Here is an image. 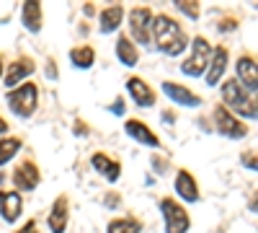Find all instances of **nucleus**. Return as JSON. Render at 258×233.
Instances as JSON below:
<instances>
[{
    "instance_id": "39448f33",
    "label": "nucleus",
    "mask_w": 258,
    "mask_h": 233,
    "mask_svg": "<svg viewBox=\"0 0 258 233\" xmlns=\"http://www.w3.org/2000/svg\"><path fill=\"white\" fill-rule=\"evenodd\" d=\"M160 213H163V220H165V233H188L191 218L178 200H173V197L160 200Z\"/></svg>"
},
{
    "instance_id": "c756f323",
    "label": "nucleus",
    "mask_w": 258,
    "mask_h": 233,
    "mask_svg": "<svg viewBox=\"0 0 258 233\" xmlns=\"http://www.w3.org/2000/svg\"><path fill=\"white\" fill-rule=\"evenodd\" d=\"M124 109H126V107H124V99H116L114 107H111V112H114V114H124Z\"/></svg>"
},
{
    "instance_id": "4be33fe9",
    "label": "nucleus",
    "mask_w": 258,
    "mask_h": 233,
    "mask_svg": "<svg viewBox=\"0 0 258 233\" xmlns=\"http://www.w3.org/2000/svg\"><path fill=\"white\" fill-rule=\"evenodd\" d=\"M70 62H73L78 70H88V68H93V62H96V52H93V47H88V44L73 47V50H70Z\"/></svg>"
},
{
    "instance_id": "a878e982",
    "label": "nucleus",
    "mask_w": 258,
    "mask_h": 233,
    "mask_svg": "<svg viewBox=\"0 0 258 233\" xmlns=\"http://www.w3.org/2000/svg\"><path fill=\"white\" fill-rule=\"evenodd\" d=\"M119 202H121L119 192H109V195L103 197V205H106V207H111V210H116V207H119Z\"/></svg>"
},
{
    "instance_id": "cd10ccee",
    "label": "nucleus",
    "mask_w": 258,
    "mask_h": 233,
    "mask_svg": "<svg viewBox=\"0 0 258 233\" xmlns=\"http://www.w3.org/2000/svg\"><path fill=\"white\" fill-rule=\"evenodd\" d=\"M16 233H39V230H36V220H26V223H24V228L16 230Z\"/></svg>"
},
{
    "instance_id": "72a5a7b5",
    "label": "nucleus",
    "mask_w": 258,
    "mask_h": 233,
    "mask_svg": "<svg viewBox=\"0 0 258 233\" xmlns=\"http://www.w3.org/2000/svg\"><path fill=\"white\" fill-rule=\"evenodd\" d=\"M3 68H6V65H3V55H0V75H3Z\"/></svg>"
},
{
    "instance_id": "7c9ffc66",
    "label": "nucleus",
    "mask_w": 258,
    "mask_h": 233,
    "mask_svg": "<svg viewBox=\"0 0 258 233\" xmlns=\"http://www.w3.org/2000/svg\"><path fill=\"white\" fill-rule=\"evenodd\" d=\"M225 29H235V18H230V21H222V24H220V31H225Z\"/></svg>"
},
{
    "instance_id": "f8f14e48",
    "label": "nucleus",
    "mask_w": 258,
    "mask_h": 233,
    "mask_svg": "<svg viewBox=\"0 0 258 233\" xmlns=\"http://www.w3.org/2000/svg\"><path fill=\"white\" fill-rule=\"evenodd\" d=\"M126 91H129V96L135 99V104L137 107H142V109H150V107H155V91L150 88V83L145 80V78H137V75H132L126 80Z\"/></svg>"
},
{
    "instance_id": "1a4fd4ad",
    "label": "nucleus",
    "mask_w": 258,
    "mask_h": 233,
    "mask_svg": "<svg viewBox=\"0 0 258 233\" xmlns=\"http://www.w3.org/2000/svg\"><path fill=\"white\" fill-rule=\"evenodd\" d=\"M235 70H238V78H235V80H238L248 94H253V96H255V91H258L255 57H253V55H240V57H238V62H235Z\"/></svg>"
},
{
    "instance_id": "2f4dec72",
    "label": "nucleus",
    "mask_w": 258,
    "mask_h": 233,
    "mask_svg": "<svg viewBox=\"0 0 258 233\" xmlns=\"http://www.w3.org/2000/svg\"><path fill=\"white\" fill-rule=\"evenodd\" d=\"M47 65H49V68H47V75H49V78H54V75H57V70H54V62L49 60V62H47Z\"/></svg>"
},
{
    "instance_id": "5701e85b",
    "label": "nucleus",
    "mask_w": 258,
    "mask_h": 233,
    "mask_svg": "<svg viewBox=\"0 0 258 233\" xmlns=\"http://www.w3.org/2000/svg\"><path fill=\"white\" fill-rule=\"evenodd\" d=\"M142 223L135 215H124V218H114L106 225V233H140Z\"/></svg>"
},
{
    "instance_id": "20e7f679",
    "label": "nucleus",
    "mask_w": 258,
    "mask_h": 233,
    "mask_svg": "<svg viewBox=\"0 0 258 233\" xmlns=\"http://www.w3.org/2000/svg\"><path fill=\"white\" fill-rule=\"evenodd\" d=\"M209 57H212V44L207 41V36H194L188 44V57L181 62V73L191 75V78L204 75L207 65H209Z\"/></svg>"
},
{
    "instance_id": "6ab92c4d",
    "label": "nucleus",
    "mask_w": 258,
    "mask_h": 233,
    "mask_svg": "<svg viewBox=\"0 0 258 233\" xmlns=\"http://www.w3.org/2000/svg\"><path fill=\"white\" fill-rule=\"evenodd\" d=\"M21 21H24V26L31 34H39L41 31V26H44V11H41V6L36 3V0L24 3V8H21Z\"/></svg>"
},
{
    "instance_id": "dca6fc26",
    "label": "nucleus",
    "mask_w": 258,
    "mask_h": 233,
    "mask_svg": "<svg viewBox=\"0 0 258 233\" xmlns=\"http://www.w3.org/2000/svg\"><path fill=\"white\" fill-rule=\"evenodd\" d=\"M124 132H126L129 137H135L137 143H142V145H150V148H158V145H160V137L150 130L142 119H126V122H124Z\"/></svg>"
},
{
    "instance_id": "0eeeda50",
    "label": "nucleus",
    "mask_w": 258,
    "mask_h": 233,
    "mask_svg": "<svg viewBox=\"0 0 258 233\" xmlns=\"http://www.w3.org/2000/svg\"><path fill=\"white\" fill-rule=\"evenodd\" d=\"M153 8L137 6L129 11V34L137 44H150V26H153Z\"/></svg>"
},
{
    "instance_id": "a211bd4d",
    "label": "nucleus",
    "mask_w": 258,
    "mask_h": 233,
    "mask_svg": "<svg viewBox=\"0 0 258 233\" xmlns=\"http://www.w3.org/2000/svg\"><path fill=\"white\" fill-rule=\"evenodd\" d=\"M91 166L106 181H119V176H121V163L116 158H111V156H106V153H93L91 156Z\"/></svg>"
},
{
    "instance_id": "6e6552de",
    "label": "nucleus",
    "mask_w": 258,
    "mask_h": 233,
    "mask_svg": "<svg viewBox=\"0 0 258 233\" xmlns=\"http://www.w3.org/2000/svg\"><path fill=\"white\" fill-rule=\"evenodd\" d=\"M227 62H230V50L225 44L212 47V57H209V65H207V86H217V83L225 78L227 73Z\"/></svg>"
},
{
    "instance_id": "f257e3e1",
    "label": "nucleus",
    "mask_w": 258,
    "mask_h": 233,
    "mask_svg": "<svg viewBox=\"0 0 258 233\" xmlns=\"http://www.w3.org/2000/svg\"><path fill=\"white\" fill-rule=\"evenodd\" d=\"M150 39H155V44L160 52H165L168 57H176L188 47V34L183 31V26L173 16L158 13L153 16V26H150Z\"/></svg>"
},
{
    "instance_id": "9d476101",
    "label": "nucleus",
    "mask_w": 258,
    "mask_h": 233,
    "mask_svg": "<svg viewBox=\"0 0 258 233\" xmlns=\"http://www.w3.org/2000/svg\"><path fill=\"white\" fill-rule=\"evenodd\" d=\"M41 181V171L36 168L34 161H24L16 171H13V187L21 189V192H34Z\"/></svg>"
},
{
    "instance_id": "ddd939ff",
    "label": "nucleus",
    "mask_w": 258,
    "mask_h": 233,
    "mask_svg": "<svg viewBox=\"0 0 258 233\" xmlns=\"http://www.w3.org/2000/svg\"><path fill=\"white\" fill-rule=\"evenodd\" d=\"M173 189H176V195H178L183 202H188V205L202 200V195H199V184H197V179H194V174L186 171V168H181V171L176 174Z\"/></svg>"
},
{
    "instance_id": "473e14b6",
    "label": "nucleus",
    "mask_w": 258,
    "mask_h": 233,
    "mask_svg": "<svg viewBox=\"0 0 258 233\" xmlns=\"http://www.w3.org/2000/svg\"><path fill=\"white\" fill-rule=\"evenodd\" d=\"M6 132H8V122L0 117V135H6Z\"/></svg>"
},
{
    "instance_id": "f3484780",
    "label": "nucleus",
    "mask_w": 258,
    "mask_h": 233,
    "mask_svg": "<svg viewBox=\"0 0 258 233\" xmlns=\"http://www.w3.org/2000/svg\"><path fill=\"white\" fill-rule=\"evenodd\" d=\"M163 94H165L170 101L181 104V107H202V99H199L197 94L188 91L186 86H178V83H173V80H165V83H163Z\"/></svg>"
},
{
    "instance_id": "f03ea898",
    "label": "nucleus",
    "mask_w": 258,
    "mask_h": 233,
    "mask_svg": "<svg viewBox=\"0 0 258 233\" xmlns=\"http://www.w3.org/2000/svg\"><path fill=\"white\" fill-rule=\"evenodd\" d=\"M220 91H222V107H225L230 114H235L238 119H240V117H245V119L255 122V117H258V109H255V96H253V94H248L238 80H235V78L222 80Z\"/></svg>"
},
{
    "instance_id": "9b49d317",
    "label": "nucleus",
    "mask_w": 258,
    "mask_h": 233,
    "mask_svg": "<svg viewBox=\"0 0 258 233\" xmlns=\"http://www.w3.org/2000/svg\"><path fill=\"white\" fill-rule=\"evenodd\" d=\"M24 213V200L16 189H0V215L6 223H16Z\"/></svg>"
},
{
    "instance_id": "7ed1b4c3",
    "label": "nucleus",
    "mask_w": 258,
    "mask_h": 233,
    "mask_svg": "<svg viewBox=\"0 0 258 233\" xmlns=\"http://www.w3.org/2000/svg\"><path fill=\"white\" fill-rule=\"evenodd\" d=\"M6 101H8V109L16 117L29 119L36 112V107H39V86H36V83H31V80H26V83H21V86L11 88Z\"/></svg>"
},
{
    "instance_id": "2eb2a0df",
    "label": "nucleus",
    "mask_w": 258,
    "mask_h": 233,
    "mask_svg": "<svg viewBox=\"0 0 258 233\" xmlns=\"http://www.w3.org/2000/svg\"><path fill=\"white\" fill-rule=\"evenodd\" d=\"M36 70V65H34V60L31 57H18V60H13L11 65H8V73H6V86H11V88H16L21 80L26 83V78L31 75Z\"/></svg>"
},
{
    "instance_id": "bb28decb",
    "label": "nucleus",
    "mask_w": 258,
    "mask_h": 233,
    "mask_svg": "<svg viewBox=\"0 0 258 233\" xmlns=\"http://www.w3.org/2000/svg\"><path fill=\"white\" fill-rule=\"evenodd\" d=\"M240 158H243V166L250 168V171H255V168H258V166H255V151H248V153H243Z\"/></svg>"
},
{
    "instance_id": "412c9836",
    "label": "nucleus",
    "mask_w": 258,
    "mask_h": 233,
    "mask_svg": "<svg viewBox=\"0 0 258 233\" xmlns=\"http://www.w3.org/2000/svg\"><path fill=\"white\" fill-rule=\"evenodd\" d=\"M121 21H124V8L121 6H109L98 16V29H101V34H111V31H116L121 26Z\"/></svg>"
},
{
    "instance_id": "aec40b11",
    "label": "nucleus",
    "mask_w": 258,
    "mask_h": 233,
    "mask_svg": "<svg viewBox=\"0 0 258 233\" xmlns=\"http://www.w3.org/2000/svg\"><path fill=\"white\" fill-rule=\"evenodd\" d=\"M116 57H119V62L124 68H135L137 62H140V52H137V44L129 36H119L116 39Z\"/></svg>"
},
{
    "instance_id": "b1692460",
    "label": "nucleus",
    "mask_w": 258,
    "mask_h": 233,
    "mask_svg": "<svg viewBox=\"0 0 258 233\" xmlns=\"http://www.w3.org/2000/svg\"><path fill=\"white\" fill-rule=\"evenodd\" d=\"M21 151V137H0V166H6Z\"/></svg>"
},
{
    "instance_id": "c85d7f7f",
    "label": "nucleus",
    "mask_w": 258,
    "mask_h": 233,
    "mask_svg": "<svg viewBox=\"0 0 258 233\" xmlns=\"http://www.w3.org/2000/svg\"><path fill=\"white\" fill-rule=\"evenodd\" d=\"M75 135H88V124L80 122V119H75Z\"/></svg>"
},
{
    "instance_id": "393cba45",
    "label": "nucleus",
    "mask_w": 258,
    "mask_h": 233,
    "mask_svg": "<svg viewBox=\"0 0 258 233\" xmlns=\"http://www.w3.org/2000/svg\"><path fill=\"white\" fill-rule=\"evenodd\" d=\"M176 8L181 13H186L191 21L199 18V3H197V0H176Z\"/></svg>"
},
{
    "instance_id": "423d86ee",
    "label": "nucleus",
    "mask_w": 258,
    "mask_h": 233,
    "mask_svg": "<svg viewBox=\"0 0 258 233\" xmlns=\"http://www.w3.org/2000/svg\"><path fill=\"white\" fill-rule=\"evenodd\" d=\"M214 127H217V132L230 137V140H240L248 135V124L243 119H238L235 114H230L222 104L214 107Z\"/></svg>"
},
{
    "instance_id": "4468645a",
    "label": "nucleus",
    "mask_w": 258,
    "mask_h": 233,
    "mask_svg": "<svg viewBox=\"0 0 258 233\" xmlns=\"http://www.w3.org/2000/svg\"><path fill=\"white\" fill-rule=\"evenodd\" d=\"M68 223H70V200L64 197V195H59V197L54 200L52 210H49L47 225H49V230H52V233H64Z\"/></svg>"
}]
</instances>
